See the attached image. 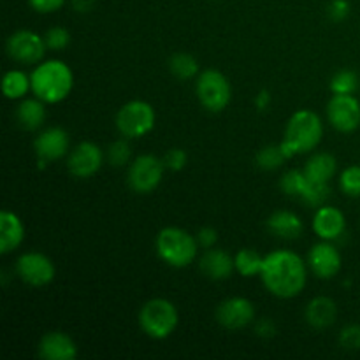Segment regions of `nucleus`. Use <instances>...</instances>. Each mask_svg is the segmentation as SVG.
Wrapping results in <instances>:
<instances>
[{"label":"nucleus","instance_id":"1","mask_svg":"<svg viewBox=\"0 0 360 360\" xmlns=\"http://www.w3.org/2000/svg\"><path fill=\"white\" fill-rule=\"evenodd\" d=\"M308 262L292 250H274L264 255L260 280L266 290L278 299H294L308 283Z\"/></svg>","mask_w":360,"mask_h":360},{"label":"nucleus","instance_id":"2","mask_svg":"<svg viewBox=\"0 0 360 360\" xmlns=\"http://www.w3.org/2000/svg\"><path fill=\"white\" fill-rule=\"evenodd\" d=\"M32 94L46 104L65 101L74 88V72L63 60L53 58L37 63L30 72Z\"/></svg>","mask_w":360,"mask_h":360},{"label":"nucleus","instance_id":"3","mask_svg":"<svg viewBox=\"0 0 360 360\" xmlns=\"http://www.w3.org/2000/svg\"><path fill=\"white\" fill-rule=\"evenodd\" d=\"M323 139V122L311 109H299L288 118L287 129H285L283 148L288 160L297 155H308L319 148Z\"/></svg>","mask_w":360,"mask_h":360},{"label":"nucleus","instance_id":"4","mask_svg":"<svg viewBox=\"0 0 360 360\" xmlns=\"http://www.w3.org/2000/svg\"><path fill=\"white\" fill-rule=\"evenodd\" d=\"M197 236L181 227H164L155 239L157 255L174 269H183L195 262L199 253Z\"/></svg>","mask_w":360,"mask_h":360},{"label":"nucleus","instance_id":"5","mask_svg":"<svg viewBox=\"0 0 360 360\" xmlns=\"http://www.w3.org/2000/svg\"><path fill=\"white\" fill-rule=\"evenodd\" d=\"M179 323V313L174 302L165 297H153L139 309V327L151 340H167Z\"/></svg>","mask_w":360,"mask_h":360},{"label":"nucleus","instance_id":"6","mask_svg":"<svg viewBox=\"0 0 360 360\" xmlns=\"http://www.w3.org/2000/svg\"><path fill=\"white\" fill-rule=\"evenodd\" d=\"M195 94L200 105L210 112H221L232 101V86L229 77L217 69H206L197 76Z\"/></svg>","mask_w":360,"mask_h":360},{"label":"nucleus","instance_id":"7","mask_svg":"<svg viewBox=\"0 0 360 360\" xmlns=\"http://www.w3.org/2000/svg\"><path fill=\"white\" fill-rule=\"evenodd\" d=\"M157 112L155 108L146 101H130L120 108L116 115V129L127 139H139L148 136L155 129Z\"/></svg>","mask_w":360,"mask_h":360},{"label":"nucleus","instance_id":"8","mask_svg":"<svg viewBox=\"0 0 360 360\" xmlns=\"http://www.w3.org/2000/svg\"><path fill=\"white\" fill-rule=\"evenodd\" d=\"M164 158H158L155 155H139L134 158L127 169V185L132 192L148 195L155 192L160 186L165 174Z\"/></svg>","mask_w":360,"mask_h":360},{"label":"nucleus","instance_id":"9","mask_svg":"<svg viewBox=\"0 0 360 360\" xmlns=\"http://www.w3.org/2000/svg\"><path fill=\"white\" fill-rule=\"evenodd\" d=\"M46 46L44 35L37 34L34 30H16L7 37L6 42V51L11 60L23 65H37L42 62L46 55Z\"/></svg>","mask_w":360,"mask_h":360},{"label":"nucleus","instance_id":"10","mask_svg":"<svg viewBox=\"0 0 360 360\" xmlns=\"http://www.w3.org/2000/svg\"><path fill=\"white\" fill-rule=\"evenodd\" d=\"M16 274L30 287H46L56 276V267L48 255L41 252H25L16 260Z\"/></svg>","mask_w":360,"mask_h":360},{"label":"nucleus","instance_id":"11","mask_svg":"<svg viewBox=\"0 0 360 360\" xmlns=\"http://www.w3.org/2000/svg\"><path fill=\"white\" fill-rule=\"evenodd\" d=\"M327 122L341 134H352L360 127V102L354 94H333L327 104Z\"/></svg>","mask_w":360,"mask_h":360},{"label":"nucleus","instance_id":"12","mask_svg":"<svg viewBox=\"0 0 360 360\" xmlns=\"http://www.w3.org/2000/svg\"><path fill=\"white\" fill-rule=\"evenodd\" d=\"M105 153L98 144L83 141L76 144L67 155V169L77 179H88L97 174L104 165Z\"/></svg>","mask_w":360,"mask_h":360},{"label":"nucleus","instance_id":"13","mask_svg":"<svg viewBox=\"0 0 360 360\" xmlns=\"http://www.w3.org/2000/svg\"><path fill=\"white\" fill-rule=\"evenodd\" d=\"M306 262H308L309 271L315 274L320 280H333L338 276L343 267V257L334 241H323L311 246V250L306 255Z\"/></svg>","mask_w":360,"mask_h":360},{"label":"nucleus","instance_id":"14","mask_svg":"<svg viewBox=\"0 0 360 360\" xmlns=\"http://www.w3.org/2000/svg\"><path fill=\"white\" fill-rule=\"evenodd\" d=\"M255 306L250 299L236 295L221 301L217 308V322L227 330H241L255 323Z\"/></svg>","mask_w":360,"mask_h":360},{"label":"nucleus","instance_id":"15","mask_svg":"<svg viewBox=\"0 0 360 360\" xmlns=\"http://www.w3.org/2000/svg\"><path fill=\"white\" fill-rule=\"evenodd\" d=\"M34 150L39 164L46 165L49 162L67 157L70 151V136L62 127H48L41 130L34 141Z\"/></svg>","mask_w":360,"mask_h":360},{"label":"nucleus","instance_id":"16","mask_svg":"<svg viewBox=\"0 0 360 360\" xmlns=\"http://www.w3.org/2000/svg\"><path fill=\"white\" fill-rule=\"evenodd\" d=\"M313 232L323 241H336L347 231V218L341 210L336 206H323L316 207L315 217H313Z\"/></svg>","mask_w":360,"mask_h":360},{"label":"nucleus","instance_id":"17","mask_svg":"<svg viewBox=\"0 0 360 360\" xmlns=\"http://www.w3.org/2000/svg\"><path fill=\"white\" fill-rule=\"evenodd\" d=\"M37 354L44 360H74L77 357V345L69 334L62 330H51L41 338Z\"/></svg>","mask_w":360,"mask_h":360},{"label":"nucleus","instance_id":"18","mask_svg":"<svg viewBox=\"0 0 360 360\" xmlns=\"http://www.w3.org/2000/svg\"><path fill=\"white\" fill-rule=\"evenodd\" d=\"M199 266L204 276L213 281L229 280L232 276V273L236 271L234 257H231V253H227L221 248H217V246L207 248L202 253V257L199 260Z\"/></svg>","mask_w":360,"mask_h":360},{"label":"nucleus","instance_id":"19","mask_svg":"<svg viewBox=\"0 0 360 360\" xmlns=\"http://www.w3.org/2000/svg\"><path fill=\"white\" fill-rule=\"evenodd\" d=\"M267 229L276 238L285 239V241H294L299 239L304 232V221L301 220L297 213L288 210H278L267 218Z\"/></svg>","mask_w":360,"mask_h":360},{"label":"nucleus","instance_id":"20","mask_svg":"<svg viewBox=\"0 0 360 360\" xmlns=\"http://www.w3.org/2000/svg\"><path fill=\"white\" fill-rule=\"evenodd\" d=\"M25 241V225L14 211L4 210L0 213V253L9 255Z\"/></svg>","mask_w":360,"mask_h":360},{"label":"nucleus","instance_id":"21","mask_svg":"<svg viewBox=\"0 0 360 360\" xmlns=\"http://www.w3.org/2000/svg\"><path fill=\"white\" fill-rule=\"evenodd\" d=\"M304 319L313 329H329L338 319L336 301L333 297H327V295H316L306 306Z\"/></svg>","mask_w":360,"mask_h":360},{"label":"nucleus","instance_id":"22","mask_svg":"<svg viewBox=\"0 0 360 360\" xmlns=\"http://www.w3.org/2000/svg\"><path fill=\"white\" fill-rule=\"evenodd\" d=\"M302 171H304L306 178L311 181L330 185L338 172V160L334 155L327 153V151H316V153L309 155Z\"/></svg>","mask_w":360,"mask_h":360},{"label":"nucleus","instance_id":"23","mask_svg":"<svg viewBox=\"0 0 360 360\" xmlns=\"http://www.w3.org/2000/svg\"><path fill=\"white\" fill-rule=\"evenodd\" d=\"M16 122L18 125L28 132L41 130L46 122V102L34 95L32 98L25 97L16 108Z\"/></svg>","mask_w":360,"mask_h":360},{"label":"nucleus","instance_id":"24","mask_svg":"<svg viewBox=\"0 0 360 360\" xmlns=\"http://www.w3.org/2000/svg\"><path fill=\"white\" fill-rule=\"evenodd\" d=\"M32 91L30 74L20 69H11L2 77V94L9 101H23Z\"/></svg>","mask_w":360,"mask_h":360},{"label":"nucleus","instance_id":"25","mask_svg":"<svg viewBox=\"0 0 360 360\" xmlns=\"http://www.w3.org/2000/svg\"><path fill=\"white\" fill-rule=\"evenodd\" d=\"M236 273L241 274L243 278L260 276L264 266V257L253 248H241L234 255Z\"/></svg>","mask_w":360,"mask_h":360},{"label":"nucleus","instance_id":"26","mask_svg":"<svg viewBox=\"0 0 360 360\" xmlns=\"http://www.w3.org/2000/svg\"><path fill=\"white\" fill-rule=\"evenodd\" d=\"M169 70L174 77L181 81L193 79L199 76V62L193 55L185 51H178L169 58Z\"/></svg>","mask_w":360,"mask_h":360},{"label":"nucleus","instance_id":"27","mask_svg":"<svg viewBox=\"0 0 360 360\" xmlns=\"http://www.w3.org/2000/svg\"><path fill=\"white\" fill-rule=\"evenodd\" d=\"M306 186H308V178H306L302 169H290L285 172L280 179V188L285 195L294 197V199L301 200L302 193H304Z\"/></svg>","mask_w":360,"mask_h":360},{"label":"nucleus","instance_id":"28","mask_svg":"<svg viewBox=\"0 0 360 360\" xmlns=\"http://www.w3.org/2000/svg\"><path fill=\"white\" fill-rule=\"evenodd\" d=\"M287 160L288 157L285 155L281 144H269V146H264L255 157L257 165H259L262 171H276V169H280Z\"/></svg>","mask_w":360,"mask_h":360},{"label":"nucleus","instance_id":"29","mask_svg":"<svg viewBox=\"0 0 360 360\" xmlns=\"http://www.w3.org/2000/svg\"><path fill=\"white\" fill-rule=\"evenodd\" d=\"M359 74L352 69H341L330 77V91L340 95H350L359 90Z\"/></svg>","mask_w":360,"mask_h":360},{"label":"nucleus","instance_id":"30","mask_svg":"<svg viewBox=\"0 0 360 360\" xmlns=\"http://www.w3.org/2000/svg\"><path fill=\"white\" fill-rule=\"evenodd\" d=\"M105 160L112 167H125V165H129L132 162V148H130L129 139L123 137V139H118L109 144L108 150H105Z\"/></svg>","mask_w":360,"mask_h":360},{"label":"nucleus","instance_id":"31","mask_svg":"<svg viewBox=\"0 0 360 360\" xmlns=\"http://www.w3.org/2000/svg\"><path fill=\"white\" fill-rule=\"evenodd\" d=\"M340 188L345 195L359 199L360 197V165H350L340 174Z\"/></svg>","mask_w":360,"mask_h":360},{"label":"nucleus","instance_id":"32","mask_svg":"<svg viewBox=\"0 0 360 360\" xmlns=\"http://www.w3.org/2000/svg\"><path fill=\"white\" fill-rule=\"evenodd\" d=\"M44 41L51 51H62L70 44V32L65 27L56 25V27L48 28V32L44 34Z\"/></svg>","mask_w":360,"mask_h":360},{"label":"nucleus","instance_id":"33","mask_svg":"<svg viewBox=\"0 0 360 360\" xmlns=\"http://www.w3.org/2000/svg\"><path fill=\"white\" fill-rule=\"evenodd\" d=\"M341 347L345 350H360V326L359 323H348L340 330L338 336Z\"/></svg>","mask_w":360,"mask_h":360},{"label":"nucleus","instance_id":"34","mask_svg":"<svg viewBox=\"0 0 360 360\" xmlns=\"http://www.w3.org/2000/svg\"><path fill=\"white\" fill-rule=\"evenodd\" d=\"M164 164L169 171L179 172L186 167L188 164V155L183 148H171L167 153L164 155Z\"/></svg>","mask_w":360,"mask_h":360},{"label":"nucleus","instance_id":"35","mask_svg":"<svg viewBox=\"0 0 360 360\" xmlns=\"http://www.w3.org/2000/svg\"><path fill=\"white\" fill-rule=\"evenodd\" d=\"M327 13H329L330 20L340 23V21H345L350 16V4H348V0H333V2L329 4Z\"/></svg>","mask_w":360,"mask_h":360},{"label":"nucleus","instance_id":"36","mask_svg":"<svg viewBox=\"0 0 360 360\" xmlns=\"http://www.w3.org/2000/svg\"><path fill=\"white\" fill-rule=\"evenodd\" d=\"M69 0H28V4L32 6V9L35 13H41V14H51L55 11L62 9Z\"/></svg>","mask_w":360,"mask_h":360},{"label":"nucleus","instance_id":"37","mask_svg":"<svg viewBox=\"0 0 360 360\" xmlns=\"http://www.w3.org/2000/svg\"><path fill=\"white\" fill-rule=\"evenodd\" d=\"M197 241H199L200 248H204V250L217 246V243H218L217 229H213V227L199 229V232H197Z\"/></svg>","mask_w":360,"mask_h":360},{"label":"nucleus","instance_id":"38","mask_svg":"<svg viewBox=\"0 0 360 360\" xmlns=\"http://www.w3.org/2000/svg\"><path fill=\"white\" fill-rule=\"evenodd\" d=\"M255 334L259 338H264V340H271V338L276 336V323L271 319H260L255 320Z\"/></svg>","mask_w":360,"mask_h":360},{"label":"nucleus","instance_id":"39","mask_svg":"<svg viewBox=\"0 0 360 360\" xmlns=\"http://www.w3.org/2000/svg\"><path fill=\"white\" fill-rule=\"evenodd\" d=\"M271 102H273V97L267 90H260L255 97V105L259 111H266V109L271 108Z\"/></svg>","mask_w":360,"mask_h":360},{"label":"nucleus","instance_id":"40","mask_svg":"<svg viewBox=\"0 0 360 360\" xmlns=\"http://www.w3.org/2000/svg\"><path fill=\"white\" fill-rule=\"evenodd\" d=\"M69 2L76 13L84 14V13H90V11L94 9V6L97 0H69Z\"/></svg>","mask_w":360,"mask_h":360}]
</instances>
